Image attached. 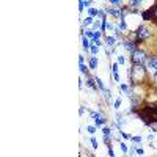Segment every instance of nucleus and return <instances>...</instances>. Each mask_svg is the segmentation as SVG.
<instances>
[{"label":"nucleus","mask_w":157,"mask_h":157,"mask_svg":"<svg viewBox=\"0 0 157 157\" xmlns=\"http://www.w3.org/2000/svg\"><path fill=\"white\" fill-rule=\"evenodd\" d=\"M146 77V68L145 66H140V64H134L132 71H130V78H132V83H140L145 80Z\"/></svg>","instance_id":"1"},{"label":"nucleus","mask_w":157,"mask_h":157,"mask_svg":"<svg viewBox=\"0 0 157 157\" xmlns=\"http://www.w3.org/2000/svg\"><path fill=\"white\" fill-rule=\"evenodd\" d=\"M132 61H134V64H140V66H145V64H146L149 60H148L146 54H145L143 50L135 49V50L132 52Z\"/></svg>","instance_id":"2"},{"label":"nucleus","mask_w":157,"mask_h":157,"mask_svg":"<svg viewBox=\"0 0 157 157\" xmlns=\"http://www.w3.org/2000/svg\"><path fill=\"white\" fill-rule=\"evenodd\" d=\"M149 30L146 27H140L137 32H135V41H143V39H146L149 36Z\"/></svg>","instance_id":"3"},{"label":"nucleus","mask_w":157,"mask_h":157,"mask_svg":"<svg viewBox=\"0 0 157 157\" xmlns=\"http://www.w3.org/2000/svg\"><path fill=\"white\" fill-rule=\"evenodd\" d=\"M91 116L94 118V123H96V126H102L104 123H105V120H104V118H102L99 113H96V112H93V113H91Z\"/></svg>","instance_id":"4"},{"label":"nucleus","mask_w":157,"mask_h":157,"mask_svg":"<svg viewBox=\"0 0 157 157\" xmlns=\"http://www.w3.org/2000/svg\"><path fill=\"white\" fill-rule=\"evenodd\" d=\"M148 66H149L151 69H154V71L157 72V58H151V60L148 61Z\"/></svg>","instance_id":"5"},{"label":"nucleus","mask_w":157,"mask_h":157,"mask_svg":"<svg viewBox=\"0 0 157 157\" xmlns=\"http://www.w3.org/2000/svg\"><path fill=\"white\" fill-rule=\"evenodd\" d=\"M96 66H98V58H96V57H91V60H90V68L94 69Z\"/></svg>","instance_id":"6"},{"label":"nucleus","mask_w":157,"mask_h":157,"mask_svg":"<svg viewBox=\"0 0 157 157\" xmlns=\"http://www.w3.org/2000/svg\"><path fill=\"white\" fill-rule=\"evenodd\" d=\"M113 77H115V80H120V75H118V64L116 63L113 64Z\"/></svg>","instance_id":"7"},{"label":"nucleus","mask_w":157,"mask_h":157,"mask_svg":"<svg viewBox=\"0 0 157 157\" xmlns=\"http://www.w3.org/2000/svg\"><path fill=\"white\" fill-rule=\"evenodd\" d=\"M94 82L98 83V86H99V88H101L102 91H105V86H104V83H102V80H101L99 77H96V78H94Z\"/></svg>","instance_id":"8"},{"label":"nucleus","mask_w":157,"mask_h":157,"mask_svg":"<svg viewBox=\"0 0 157 157\" xmlns=\"http://www.w3.org/2000/svg\"><path fill=\"white\" fill-rule=\"evenodd\" d=\"M105 41H107V46H115V38L113 36H107Z\"/></svg>","instance_id":"9"},{"label":"nucleus","mask_w":157,"mask_h":157,"mask_svg":"<svg viewBox=\"0 0 157 157\" xmlns=\"http://www.w3.org/2000/svg\"><path fill=\"white\" fill-rule=\"evenodd\" d=\"M82 44H83V47H85V50H88V49H90V41H88V39H86V38H83V39H82Z\"/></svg>","instance_id":"10"},{"label":"nucleus","mask_w":157,"mask_h":157,"mask_svg":"<svg viewBox=\"0 0 157 157\" xmlns=\"http://www.w3.org/2000/svg\"><path fill=\"white\" fill-rule=\"evenodd\" d=\"M99 14V11L98 10H94V8H90V16L93 17V16H98Z\"/></svg>","instance_id":"11"},{"label":"nucleus","mask_w":157,"mask_h":157,"mask_svg":"<svg viewBox=\"0 0 157 157\" xmlns=\"http://www.w3.org/2000/svg\"><path fill=\"white\" fill-rule=\"evenodd\" d=\"M98 52H99V47H98V46H91V54H93V55H96Z\"/></svg>","instance_id":"12"},{"label":"nucleus","mask_w":157,"mask_h":157,"mask_svg":"<svg viewBox=\"0 0 157 157\" xmlns=\"http://www.w3.org/2000/svg\"><path fill=\"white\" fill-rule=\"evenodd\" d=\"M90 24H94V21H93V17H91V16H88L86 21H85V25H90Z\"/></svg>","instance_id":"13"},{"label":"nucleus","mask_w":157,"mask_h":157,"mask_svg":"<svg viewBox=\"0 0 157 157\" xmlns=\"http://www.w3.org/2000/svg\"><path fill=\"white\" fill-rule=\"evenodd\" d=\"M124 61H126V58H124L123 55H120V57H118V63H120V64H124Z\"/></svg>","instance_id":"14"},{"label":"nucleus","mask_w":157,"mask_h":157,"mask_svg":"<svg viewBox=\"0 0 157 157\" xmlns=\"http://www.w3.org/2000/svg\"><path fill=\"white\" fill-rule=\"evenodd\" d=\"M120 148H121V151H123V152H127V146L124 145V143H121V145H120Z\"/></svg>","instance_id":"15"},{"label":"nucleus","mask_w":157,"mask_h":157,"mask_svg":"<svg viewBox=\"0 0 157 157\" xmlns=\"http://www.w3.org/2000/svg\"><path fill=\"white\" fill-rule=\"evenodd\" d=\"M132 141H134V143H140L141 138H140V137H132Z\"/></svg>","instance_id":"16"},{"label":"nucleus","mask_w":157,"mask_h":157,"mask_svg":"<svg viewBox=\"0 0 157 157\" xmlns=\"http://www.w3.org/2000/svg\"><path fill=\"white\" fill-rule=\"evenodd\" d=\"M120 105H121V101H120V99H118V101L115 102V109H120Z\"/></svg>","instance_id":"17"},{"label":"nucleus","mask_w":157,"mask_h":157,"mask_svg":"<svg viewBox=\"0 0 157 157\" xmlns=\"http://www.w3.org/2000/svg\"><path fill=\"white\" fill-rule=\"evenodd\" d=\"M80 71L82 72H86V66H83V63H80Z\"/></svg>","instance_id":"18"},{"label":"nucleus","mask_w":157,"mask_h":157,"mask_svg":"<svg viewBox=\"0 0 157 157\" xmlns=\"http://www.w3.org/2000/svg\"><path fill=\"white\" fill-rule=\"evenodd\" d=\"M91 143H93V148H98V141L94 138H91Z\"/></svg>","instance_id":"19"},{"label":"nucleus","mask_w":157,"mask_h":157,"mask_svg":"<svg viewBox=\"0 0 157 157\" xmlns=\"http://www.w3.org/2000/svg\"><path fill=\"white\" fill-rule=\"evenodd\" d=\"M88 132H91V134H94V127H93V126H90V127H88Z\"/></svg>","instance_id":"20"},{"label":"nucleus","mask_w":157,"mask_h":157,"mask_svg":"<svg viewBox=\"0 0 157 157\" xmlns=\"http://www.w3.org/2000/svg\"><path fill=\"white\" fill-rule=\"evenodd\" d=\"M93 25H94V29H98L99 25H101V22H99V21H94V24H93Z\"/></svg>","instance_id":"21"},{"label":"nucleus","mask_w":157,"mask_h":157,"mask_svg":"<svg viewBox=\"0 0 157 157\" xmlns=\"http://www.w3.org/2000/svg\"><path fill=\"white\" fill-rule=\"evenodd\" d=\"M154 78H155V80H157V72H154Z\"/></svg>","instance_id":"22"},{"label":"nucleus","mask_w":157,"mask_h":157,"mask_svg":"<svg viewBox=\"0 0 157 157\" xmlns=\"http://www.w3.org/2000/svg\"><path fill=\"white\" fill-rule=\"evenodd\" d=\"M155 13H157V11H155ZM155 17H157V14H155Z\"/></svg>","instance_id":"23"}]
</instances>
